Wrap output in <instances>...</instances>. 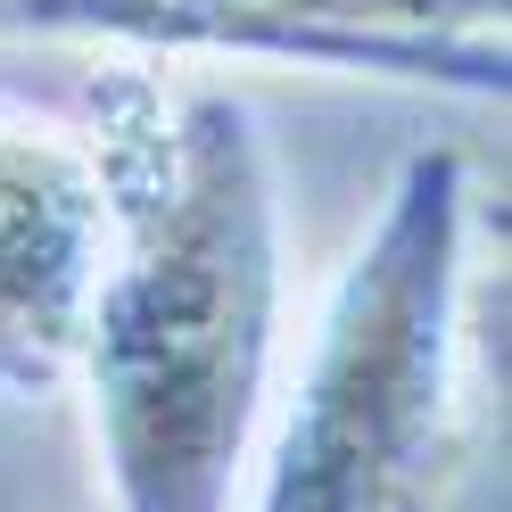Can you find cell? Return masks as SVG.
<instances>
[{"instance_id":"6da1fadb","label":"cell","mask_w":512,"mask_h":512,"mask_svg":"<svg viewBox=\"0 0 512 512\" xmlns=\"http://www.w3.org/2000/svg\"><path fill=\"white\" fill-rule=\"evenodd\" d=\"M108 174V265L75 389L116 512H240L281 389L290 215L256 108L232 83L116 58L83 83Z\"/></svg>"},{"instance_id":"7a4b0ae2","label":"cell","mask_w":512,"mask_h":512,"mask_svg":"<svg viewBox=\"0 0 512 512\" xmlns=\"http://www.w3.org/2000/svg\"><path fill=\"white\" fill-rule=\"evenodd\" d=\"M463 149H413L339 256L290 389H273L240 512H455L471 479Z\"/></svg>"},{"instance_id":"3957f363","label":"cell","mask_w":512,"mask_h":512,"mask_svg":"<svg viewBox=\"0 0 512 512\" xmlns=\"http://www.w3.org/2000/svg\"><path fill=\"white\" fill-rule=\"evenodd\" d=\"M0 34L504 91V0H0Z\"/></svg>"},{"instance_id":"277c9868","label":"cell","mask_w":512,"mask_h":512,"mask_svg":"<svg viewBox=\"0 0 512 512\" xmlns=\"http://www.w3.org/2000/svg\"><path fill=\"white\" fill-rule=\"evenodd\" d=\"M108 265V174L83 116L0 91V405L75 389Z\"/></svg>"}]
</instances>
